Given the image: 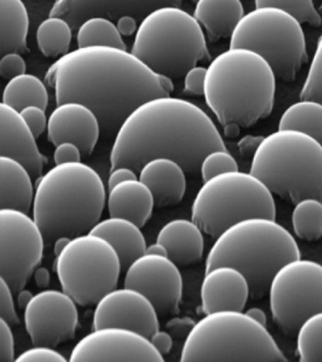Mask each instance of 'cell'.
<instances>
[{
  "instance_id": "obj_24",
  "label": "cell",
  "mask_w": 322,
  "mask_h": 362,
  "mask_svg": "<svg viewBox=\"0 0 322 362\" xmlns=\"http://www.w3.org/2000/svg\"><path fill=\"white\" fill-rule=\"evenodd\" d=\"M156 242L165 245L168 256L178 265L199 262L205 251L203 230L192 219L169 221L158 232Z\"/></svg>"
},
{
  "instance_id": "obj_25",
  "label": "cell",
  "mask_w": 322,
  "mask_h": 362,
  "mask_svg": "<svg viewBox=\"0 0 322 362\" xmlns=\"http://www.w3.org/2000/svg\"><path fill=\"white\" fill-rule=\"evenodd\" d=\"M89 232L104 238L114 246L120 257L122 271L146 253V242L141 226L126 218L110 216L98 221Z\"/></svg>"
},
{
  "instance_id": "obj_22",
  "label": "cell",
  "mask_w": 322,
  "mask_h": 362,
  "mask_svg": "<svg viewBox=\"0 0 322 362\" xmlns=\"http://www.w3.org/2000/svg\"><path fill=\"white\" fill-rule=\"evenodd\" d=\"M138 173V178L154 194L155 206L177 205L185 197L186 172L176 160L168 158H151Z\"/></svg>"
},
{
  "instance_id": "obj_6",
  "label": "cell",
  "mask_w": 322,
  "mask_h": 362,
  "mask_svg": "<svg viewBox=\"0 0 322 362\" xmlns=\"http://www.w3.org/2000/svg\"><path fill=\"white\" fill-rule=\"evenodd\" d=\"M251 173L273 194L295 204L322 201V144L299 130L278 129L257 144Z\"/></svg>"
},
{
  "instance_id": "obj_33",
  "label": "cell",
  "mask_w": 322,
  "mask_h": 362,
  "mask_svg": "<svg viewBox=\"0 0 322 362\" xmlns=\"http://www.w3.org/2000/svg\"><path fill=\"white\" fill-rule=\"evenodd\" d=\"M294 233L302 240H315L322 237V201L305 197L295 203L292 211Z\"/></svg>"
},
{
  "instance_id": "obj_13",
  "label": "cell",
  "mask_w": 322,
  "mask_h": 362,
  "mask_svg": "<svg viewBox=\"0 0 322 362\" xmlns=\"http://www.w3.org/2000/svg\"><path fill=\"white\" fill-rule=\"evenodd\" d=\"M46 239L33 217L0 209V277L15 293L24 288L43 259Z\"/></svg>"
},
{
  "instance_id": "obj_37",
  "label": "cell",
  "mask_w": 322,
  "mask_h": 362,
  "mask_svg": "<svg viewBox=\"0 0 322 362\" xmlns=\"http://www.w3.org/2000/svg\"><path fill=\"white\" fill-rule=\"evenodd\" d=\"M299 98L316 99L322 102V34L316 44Z\"/></svg>"
},
{
  "instance_id": "obj_3",
  "label": "cell",
  "mask_w": 322,
  "mask_h": 362,
  "mask_svg": "<svg viewBox=\"0 0 322 362\" xmlns=\"http://www.w3.org/2000/svg\"><path fill=\"white\" fill-rule=\"evenodd\" d=\"M276 75L260 54L230 47L206 71V104L224 127H248L273 109Z\"/></svg>"
},
{
  "instance_id": "obj_30",
  "label": "cell",
  "mask_w": 322,
  "mask_h": 362,
  "mask_svg": "<svg viewBox=\"0 0 322 362\" xmlns=\"http://www.w3.org/2000/svg\"><path fill=\"white\" fill-rule=\"evenodd\" d=\"M279 129L299 130L322 144V102L301 98L282 112Z\"/></svg>"
},
{
  "instance_id": "obj_20",
  "label": "cell",
  "mask_w": 322,
  "mask_h": 362,
  "mask_svg": "<svg viewBox=\"0 0 322 362\" xmlns=\"http://www.w3.org/2000/svg\"><path fill=\"white\" fill-rule=\"evenodd\" d=\"M0 156L18 160L26 167L33 180L43 175L47 158L39 150L36 136L18 110L0 103Z\"/></svg>"
},
{
  "instance_id": "obj_50",
  "label": "cell",
  "mask_w": 322,
  "mask_h": 362,
  "mask_svg": "<svg viewBox=\"0 0 322 362\" xmlns=\"http://www.w3.org/2000/svg\"><path fill=\"white\" fill-rule=\"evenodd\" d=\"M33 296L35 294H33L32 291L26 290V288H22V290L19 291L18 293V304L19 308H26Z\"/></svg>"
},
{
  "instance_id": "obj_19",
  "label": "cell",
  "mask_w": 322,
  "mask_h": 362,
  "mask_svg": "<svg viewBox=\"0 0 322 362\" xmlns=\"http://www.w3.org/2000/svg\"><path fill=\"white\" fill-rule=\"evenodd\" d=\"M182 0H56L50 16L64 17L73 28L91 16L117 20L123 16L141 21L151 11L163 6H180Z\"/></svg>"
},
{
  "instance_id": "obj_41",
  "label": "cell",
  "mask_w": 322,
  "mask_h": 362,
  "mask_svg": "<svg viewBox=\"0 0 322 362\" xmlns=\"http://www.w3.org/2000/svg\"><path fill=\"white\" fill-rule=\"evenodd\" d=\"M21 115L28 126L32 129L33 134L38 138L47 129L49 119L46 115V110L38 106H29L22 110Z\"/></svg>"
},
{
  "instance_id": "obj_11",
  "label": "cell",
  "mask_w": 322,
  "mask_h": 362,
  "mask_svg": "<svg viewBox=\"0 0 322 362\" xmlns=\"http://www.w3.org/2000/svg\"><path fill=\"white\" fill-rule=\"evenodd\" d=\"M54 270L62 290L77 304L89 305L117 288L122 266L108 240L87 232L71 238L56 256Z\"/></svg>"
},
{
  "instance_id": "obj_8",
  "label": "cell",
  "mask_w": 322,
  "mask_h": 362,
  "mask_svg": "<svg viewBox=\"0 0 322 362\" xmlns=\"http://www.w3.org/2000/svg\"><path fill=\"white\" fill-rule=\"evenodd\" d=\"M131 52L172 81L210 59L202 25L178 6H163L146 14L138 25Z\"/></svg>"
},
{
  "instance_id": "obj_1",
  "label": "cell",
  "mask_w": 322,
  "mask_h": 362,
  "mask_svg": "<svg viewBox=\"0 0 322 362\" xmlns=\"http://www.w3.org/2000/svg\"><path fill=\"white\" fill-rule=\"evenodd\" d=\"M56 103L81 102L96 113L101 130L117 133L127 116L149 99L171 95L172 79L155 73L123 48L94 45L62 56L47 70Z\"/></svg>"
},
{
  "instance_id": "obj_17",
  "label": "cell",
  "mask_w": 322,
  "mask_h": 362,
  "mask_svg": "<svg viewBox=\"0 0 322 362\" xmlns=\"http://www.w3.org/2000/svg\"><path fill=\"white\" fill-rule=\"evenodd\" d=\"M110 325L130 328L151 338L159 329V313L137 288H115L98 300L93 314V329Z\"/></svg>"
},
{
  "instance_id": "obj_12",
  "label": "cell",
  "mask_w": 322,
  "mask_h": 362,
  "mask_svg": "<svg viewBox=\"0 0 322 362\" xmlns=\"http://www.w3.org/2000/svg\"><path fill=\"white\" fill-rule=\"evenodd\" d=\"M268 293L273 321L284 333L296 334L308 316L322 310V264L289 260L274 274Z\"/></svg>"
},
{
  "instance_id": "obj_53",
  "label": "cell",
  "mask_w": 322,
  "mask_h": 362,
  "mask_svg": "<svg viewBox=\"0 0 322 362\" xmlns=\"http://www.w3.org/2000/svg\"><path fill=\"white\" fill-rule=\"evenodd\" d=\"M192 1L196 2V1H197V0H192Z\"/></svg>"
},
{
  "instance_id": "obj_44",
  "label": "cell",
  "mask_w": 322,
  "mask_h": 362,
  "mask_svg": "<svg viewBox=\"0 0 322 362\" xmlns=\"http://www.w3.org/2000/svg\"><path fill=\"white\" fill-rule=\"evenodd\" d=\"M83 157L81 149L75 144L64 141L56 146L54 161L56 164L75 163L81 161Z\"/></svg>"
},
{
  "instance_id": "obj_48",
  "label": "cell",
  "mask_w": 322,
  "mask_h": 362,
  "mask_svg": "<svg viewBox=\"0 0 322 362\" xmlns=\"http://www.w3.org/2000/svg\"><path fill=\"white\" fill-rule=\"evenodd\" d=\"M35 284L40 288H46L50 285V273L46 267H38L33 273Z\"/></svg>"
},
{
  "instance_id": "obj_35",
  "label": "cell",
  "mask_w": 322,
  "mask_h": 362,
  "mask_svg": "<svg viewBox=\"0 0 322 362\" xmlns=\"http://www.w3.org/2000/svg\"><path fill=\"white\" fill-rule=\"evenodd\" d=\"M255 7L282 8L299 22L307 23L313 27L321 25V14L318 13L313 0H254Z\"/></svg>"
},
{
  "instance_id": "obj_29",
  "label": "cell",
  "mask_w": 322,
  "mask_h": 362,
  "mask_svg": "<svg viewBox=\"0 0 322 362\" xmlns=\"http://www.w3.org/2000/svg\"><path fill=\"white\" fill-rule=\"evenodd\" d=\"M1 102L18 112L29 106H38L47 110L49 93L40 78L25 73L8 81L2 93Z\"/></svg>"
},
{
  "instance_id": "obj_9",
  "label": "cell",
  "mask_w": 322,
  "mask_h": 362,
  "mask_svg": "<svg viewBox=\"0 0 322 362\" xmlns=\"http://www.w3.org/2000/svg\"><path fill=\"white\" fill-rule=\"evenodd\" d=\"M275 219L273 192L253 173H222L203 181L191 206V219L217 237L228 226L250 217Z\"/></svg>"
},
{
  "instance_id": "obj_40",
  "label": "cell",
  "mask_w": 322,
  "mask_h": 362,
  "mask_svg": "<svg viewBox=\"0 0 322 362\" xmlns=\"http://www.w3.org/2000/svg\"><path fill=\"white\" fill-rule=\"evenodd\" d=\"M27 64L21 53L11 52L2 55L0 59V76L5 79H12L26 73Z\"/></svg>"
},
{
  "instance_id": "obj_4",
  "label": "cell",
  "mask_w": 322,
  "mask_h": 362,
  "mask_svg": "<svg viewBox=\"0 0 322 362\" xmlns=\"http://www.w3.org/2000/svg\"><path fill=\"white\" fill-rule=\"evenodd\" d=\"M103 178L75 161L56 164L36 180L33 217L46 243L86 233L100 221L106 203Z\"/></svg>"
},
{
  "instance_id": "obj_43",
  "label": "cell",
  "mask_w": 322,
  "mask_h": 362,
  "mask_svg": "<svg viewBox=\"0 0 322 362\" xmlns=\"http://www.w3.org/2000/svg\"><path fill=\"white\" fill-rule=\"evenodd\" d=\"M206 71L207 68L195 65L185 73L183 81L185 93L197 95L205 93Z\"/></svg>"
},
{
  "instance_id": "obj_52",
  "label": "cell",
  "mask_w": 322,
  "mask_h": 362,
  "mask_svg": "<svg viewBox=\"0 0 322 362\" xmlns=\"http://www.w3.org/2000/svg\"><path fill=\"white\" fill-rule=\"evenodd\" d=\"M146 253L161 255V256H168V251H166L165 245L158 242L152 243L151 245L146 246Z\"/></svg>"
},
{
  "instance_id": "obj_16",
  "label": "cell",
  "mask_w": 322,
  "mask_h": 362,
  "mask_svg": "<svg viewBox=\"0 0 322 362\" xmlns=\"http://www.w3.org/2000/svg\"><path fill=\"white\" fill-rule=\"evenodd\" d=\"M124 286L145 294L162 315L179 313L183 298L182 274L168 256L143 254L125 270Z\"/></svg>"
},
{
  "instance_id": "obj_34",
  "label": "cell",
  "mask_w": 322,
  "mask_h": 362,
  "mask_svg": "<svg viewBox=\"0 0 322 362\" xmlns=\"http://www.w3.org/2000/svg\"><path fill=\"white\" fill-rule=\"evenodd\" d=\"M296 334L299 361L322 362V310L308 316Z\"/></svg>"
},
{
  "instance_id": "obj_26",
  "label": "cell",
  "mask_w": 322,
  "mask_h": 362,
  "mask_svg": "<svg viewBox=\"0 0 322 362\" xmlns=\"http://www.w3.org/2000/svg\"><path fill=\"white\" fill-rule=\"evenodd\" d=\"M29 170L12 158L0 156V209L29 212L35 188Z\"/></svg>"
},
{
  "instance_id": "obj_7",
  "label": "cell",
  "mask_w": 322,
  "mask_h": 362,
  "mask_svg": "<svg viewBox=\"0 0 322 362\" xmlns=\"http://www.w3.org/2000/svg\"><path fill=\"white\" fill-rule=\"evenodd\" d=\"M180 361H287L267 328L243 310L205 313L183 342Z\"/></svg>"
},
{
  "instance_id": "obj_14",
  "label": "cell",
  "mask_w": 322,
  "mask_h": 362,
  "mask_svg": "<svg viewBox=\"0 0 322 362\" xmlns=\"http://www.w3.org/2000/svg\"><path fill=\"white\" fill-rule=\"evenodd\" d=\"M24 322L33 345L57 346L74 338L79 324L77 302L63 290L42 291L25 308Z\"/></svg>"
},
{
  "instance_id": "obj_31",
  "label": "cell",
  "mask_w": 322,
  "mask_h": 362,
  "mask_svg": "<svg viewBox=\"0 0 322 362\" xmlns=\"http://www.w3.org/2000/svg\"><path fill=\"white\" fill-rule=\"evenodd\" d=\"M73 28L64 17L50 16L39 25L36 42L42 54L46 57H58L69 53L72 41Z\"/></svg>"
},
{
  "instance_id": "obj_32",
  "label": "cell",
  "mask_w": 322,
  "mask_h": 362,
  "mask_svg": "<svg viewBox=\"0 0 322 362\" xmlns=\"http://www.w3.org/2000/svg\"><path fill=\"white\" fill-rule=\"evenodd\" d=\"M77 44L78 47L104 45L127 49L117 24L105 16H91L84 20L77 28Z\"/></svg>"
},
{
  "instance_id": "obj_45",
  "label": "cell",
  "mask_w": 322,
  "mask_h": 362,
  "mask_svg": "<svg viewBox=\"0 0 322 362\" xmlns=\"http://www.w3.org/2000/svg\"><path fill=\"white\" fill-rule=\"evenodd\" d=\"M137 173L128 166H118L111 169L108 178V189L123 181L138 178Z\"/></svg>"
},
{
  "instance_id": "obj_38",
  "label": "cell",
  "mask_w": 322,
  "mask_h": 362,
  "mask_svg": "<svg viewBox=\"0 0 322 362\" xmlns=\"http://www.w3.org/2000/svg\"><path fill=\"white\" fill-rule=\"evenodd\" d=\"M13 293L15 291L6 280L0 277V318L4 319L11 325H18L21 320L16 310Z\"/></svg>"
},
{
  "instance_id": "obj_51",
  "label": "cell",
  "mask_w": 322,
  "mask_h": 362,
  "mask_svg": "<svg viewBox=\"0 0 322 362\" xmlns=\"http://www.w3.org/2000/svg\"><path fill=\"white\" fill-rule=\"evenodd\" d=\"M70 240H71V237L66 236V235L56 238L54 243H53V251H54L55 256H57V255L63 251V249L66 247Z\"/></svg>"
},
{
  "instance_id": "obj_46",
  "label": "cell",
  "mask_w": 322,
  "mask_h": 362,
  "mask_svg": "<svg viewBox=\"0 0 322 362\" xmlns=\"http://www.w3.org/2000/svg\"><path fill=\"white\" fill-rule=\"evenodd\" d=\"M151 341L154 345L155 348L162 355H166L171 350L172 345H173V339L166 331L158 329L156 332L152 334L151 337Z\"/></svg>"
},
{
  "instance_id": "obj_21",
  "label": "cell",
  "mask_w": 322,
  "mask_h": 362,
  "mask_svg": "<svg viewBox=\"0 0 322 362\" xmlns=\"http://www.w3.org/2000/svg\"><path fill=\"white\" fill-rule=\"evenodd\" d=\"M251 296V286L247 277L231 265L214 266L205 271L200 300L205 313L214 310H243Z\"/></svg>"
},
{
  "instance_id": "obj_5",
  "label": "cell",
  "mask_w": 322,
  "mask_h": 362,
  "mask_svg": "<svg viewBox=\"0 0 322 362\" xmlns=\"http://www.w3.org/2000/svg\"><path fill=\"white\" fill-rule=\"evenodd\" d=\"M216 238L206 257L205 271L217 265L234 266L247 277L254 298L268 293L281 266L301 257L295 238L273 218H246Z\"/></svg>"
},
{
  "instance_id": "obj_18",
  "label": "cell",
  "mask_w": 322,
  "mask_h": 362,
  "mask_svg": "<svg viewBox=\"0 0 322 362\" xmlns=\"http://www.w3.org/2000/svg\"><path fill=\"white\" fill-rule=\"evenodd\" d=\"M47 138L50 143L69 141L81 149L83 156L94 151L101 130L98 116L86 105L78 101L57 104L50 113L47 123Z\"/></svg>"
},
{
  "instance_id": "obj_39",
  "label": "cell",
  "mask_w": 322,
  "mask_h": 362,
  "mask_svg": "<svg viewBox=\"0 0 322 362\" xmlns=\"http://www.w3.org/2000/svg\"><path fill=\"white\" fill-rule=\"evenodd\" d=\"M16 361H46V362H66L64 358L58 351L46 345H35L30 348L16 358Z\"/></svg>"
},
{
  "instance_id": "obj_42",
  "label": "cell",
  "mask_w": 322,
  "mask_h": 362,
  "mask_svg": "<svg viewBox=\"0 0 322 362\" xmlns=\"http://www.w3.org/2000/svg\"><path fill=\"white\" fill-rule=\"evenodd\" d=\"M16 361L15 338L9 322L0 318V361Z\"/></svg>"
},
{
  "instance_id": "obj_49",
  "label": "cell",
  "mask_w": 322,
  "mask_h": 362,
  "mask_svg": "<svg viewBox=\"0 0 322 362\" xmlns=\"http://www.w3.org/2000/svg\"><path fill=\"white\" fill-rule=\"evenodd\" d=\"M245 313H247L248 315H250L251 318L255 320V321L259 322L260 324L267 325L268 316L265 311L262 310V308L258 307H253L248 308Z\"/></svg>"
},
{
  "instance_id": "obj_27",
  "label": "cell",
  "mask_w": 322,
  "mask_h": 362,
  "mask_svg": "<svg viewBox=\"0 0 322 362\" xmlns=\"http://www.w3.org/2000/svg\"><path fill=\"white\" fill-rule=\"evenodd\" d=\"M244 14L241 0H197L193 16L214 42L231 37Z\"/></svg>"
},
{
  "instance_id": "obj_47",
  "label": "cell",
  "mask_w": 322,
  "mask_h": 362,
  "mask_svg": "<svg viewBox=\"0 0 322 362\" xmlns=\"http://www.w3.org/2000/svg\"><path fill=\"white\" fill-rule=\"evenodd\" d=\"M138 20L134 16H123L117 20V27L121 35L131 36L137 33L138 28Z\"/></svg>"
},
{
  "instance_id": "obj_15",
  "label": "cell",
  "mask_w": 322,
  "mask_h": 362,
  "mask_svg": "<svg viewBox=\"0 0 322 362\" xmlns=\"http://www.w3.org/2000/svg\"><path fill=\"white\" fill-rule=\"evenodd\" d=\"M70 361H154L165 358L151 339L130 328L103 327L81 338L70 354Z\"/></svg>"
},
{
  "instance_id": "obj_36",
  "label": "cell",
  "mask_w": 322,
  "mask_h": 362,
  "mask_svg": "<svg viewBox=\"0 0 322 362\" xmlns=\"http://www.w3.org/2000/svg\"><path fill=\"white\" fill-rule=\"evenodd\" d=\"M238 170V164L227 149H217L205 156L200 163V173L203 181L216 175Z\"/></svg>"
},
{
  "instance_id": "obj_23",
  "label": "cell",
  "mask_w": 322,
  "mask_h": 362,
  "mask_svg": "<svg viewBox=\"0 0 322 362\" xmlns=\"http://www.w3.org/2000/svg\"><path fill=\"white\" fill-rule=\"evenodd\" d=\"M154 206V194L139 178L123 181L108 189L110 216L126 218L141 228L151 217Z\"/></svg>"
},
{
  "instance_id": "obj_10",
  "label": "cell",
  "mask_w": 322,
  "mask_h": 362,
  "mask_svg": "<svg viewBox=\"0 0 322 362\" xmlns=\"http://www.w3.org/2000/svg\"><path fill=\"white\" fill-rule=\"evenodd\" d=\"M230 38V47L255 51L282 81H292L308 61L301 23L282 8L255 7L244 14Z\"/></svg>"
},
{
  "instance_id": "obj_28",
  "label": "cell",
  "mask_w": 322,
  "mask_h": 362,
  "mask_svg": "<svg viewBox=\"0 0 322 362\" xmlns=\"http://www.w3.org/2000/svg\"><path fill=\"white\" fill-rule=\"evenodd\" d=\"M30 17L22 0H0V54L25 52Z\"/></svg>"
},
{
  "instance_id": "obj_2",
  "label": "cell",
  "mask_w": 322,
  "mask_h": 362,
  "mask_svg": "<svg viewBox=\"0 0 322 362\" xmlns=\"http://www.w3.org/2000/svg\"><path fill=\"white\" fill-rule=\"evenodd\" d=\"M227 149L210 116L185 99L171 95L149 99L135 107L115 133L111 169L128 166L139 172L155 158L176 160L188 174L213 150Z\"/></svg>"
}]
</instances>
